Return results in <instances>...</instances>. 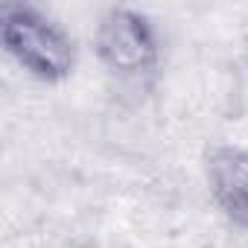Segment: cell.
<instances>
[{"label": "cell", "mask_w": 248, "mask_h": 248, "mask_svg": "<svg viewBox=\"0 0 248 248\" xmlns=\"http://www.w3.org/2000/svg\"><path fill=\"white\" fill-rule=\"evenodd\" d=\"M0 41L3 50L32 79L59 85L76 70V41L47 12L30 3L0 6Z\"/></svg>", "instance_id": "6da1fadb"}, {"label": "cell", "mask_w": 248, "mask_h": 248, "mask_svg": "<svg viewBox=\"0 0 248 248\" xmlns=\"http://www.w3.org/2000/svg\"><path fill=\"white\" fill-rule=\"evenodd\" d=\"M93 50L114 76L129 82L155 73L161 62V38L155 24L132 6H111L99 15Z\"/></svg>", "instance_id": "7a4b0ae2"}, {"label": "cell", "mask_w": 248, "mask_h": 248, "mask_svg": "<svg viewBox=\"0 0 248 248\" xmlns=\"http://www.w3.org/2000/svg\"><path fill=\"white\" fill-rule=\"evenodd\" d=\"M207 193L228 222L248 231V149L213 146L204 155Z\"/></svg>", "instance_id": "3957f363"}, {"label": "cell", "mask_w": 248, "mask_h": 248, "mask_svg": "<svg viewBox=\"0 0 248 248\" xmlns=\"http://www.w3.org/2000/svg\"><path fill=\"white\" fill-rule=\"evenodd\" d=\"M239 56H242V62H245V67H248V32L242 35V44H239Z\"/></svg>", "instance_id": "277c9868"}, {"label": "cell", "mask_w": 248, "mask_h": 248, "mask_svg": "<svg viewBox=\"0 0 248 248\" xmlns=\"http://www.w3.org/2000/svg\"><path fill=\"white\" fill-rule=\"evenodd\" d=\"M85 248H93V245H85Z\"/></svg>", "instance_id": "5b68a950"}]
</instances>
